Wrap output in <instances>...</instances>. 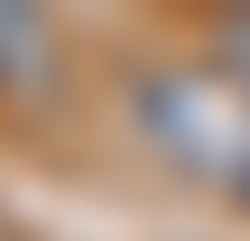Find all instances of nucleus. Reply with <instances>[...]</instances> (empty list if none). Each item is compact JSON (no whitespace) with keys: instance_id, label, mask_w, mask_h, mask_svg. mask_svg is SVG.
<instances>
[{"instance_id":"f03ea898","label":"nucleus","mask_w":250,"mask_h":241,"mask_svg":"<svg viewBox=\"0 0 250 241\" xmlns=\"http://www.w3.org/2000/svg\"><path fill=\"white\" fill-rule=\"evenodd\" d=\"M65 84V28L46 0H0V102H46Z\"/></svg>"},{"instance_id":"20e7f679","label":"nucleus","mask_w":250,"mask_h":241,"mask_svg":"<svg viewBox=\"0 0 250 241\" xmlns=\"http://www.w3.org/2000/svg\"><path fill=\"white\" fill-rule=\"evenodd\" d=\"M232 9H250V0H232Z\"/></svg>"},{"instance_id":"7ed1b4c3","label":"nucleus","mask_w":250,"mask_h":241,"mask_svg":"<svg viewBox=\"0 0 250 241\" xmlns=\"http://www.w3.org/2000/svg\"><path fill=\"white\" fill-rule=\"evenodd\" d=\"M213 56L250 74V9H223V28H213Z\"/></svg>"},{"instance_id":"f257e3e1","label":"nucleus","mask_w":250,"mask_h":241,"mask_svg":"<svg viewBox=\"0 0 250 241\" xmlns=\"http://www.w3.org/2000/svg\"><path fill=\"white\" fill-rule=\"evenodd\" d=\"M130 121L176 176L250 204V74L241 65H223V56L148 65V74H130Z\"/></svg>"}]
</instances>
